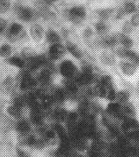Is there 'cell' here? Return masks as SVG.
<instances>
[{
  "label": "cell",
  "mask_w": 139,
  "mask_h": 157,
  "mask_svg": "<svg viewBox=\"0 0 139 157\" xmlns=\"http://www.w3.org/2000/svg\"><path fill=\"white\" fill-rule=\"evenodd\" d=\"M7 112L10 116L15 118V119H20L22 117V108L17 106V105H14V104H12V105L7 107Z\"/></svg>",
  "instance_id": "cb8c5ba5"
},
{
  "label": "cell",
  "mask_w": 139,
  "mask_h": 157,
  "mask_svg": "<svg viewBox=\"0 0 139 157\" xmlns=\"http://www.w3.org/2000/svg\"><path fill=\"white\" fill-rule=\"evenodd\" d=\"M14 11L18 17L23 22H31L35 20L36 16H38L35 10L21 5H17L14 7Z\"/></svg>",
  "instance_id": "3957f363"
},
{
  "label": "cell",
  "mask_w": 139,
  "mask_h": 157,
  "mask_svg": "<svg viewBox=\"0 0 139 157\" xmlns=\"http://www.w3.org/2000/svg\"><path fill=\"white\" fill-rule=\"evenodd\" d=\"M46 42H48V43H51L52 44L55 43H60V42H61V37H60L56 32L53 30V29H48L46 32Z\"/></svg>",
  "instance_id": "603a6c76"
},
{
  "label": "cell",
  "mask_w": 139,
  "mask_h": 157,
  "mask_svg": "<svg viewBox=\"0 0 139 157\" xmlns=\"http://www.w3.org/2000/svg\"><path fill=\"white\" fill-rule=\"evenodd\" d=\"M123 33L125 35L130 34L133 31V25L130 22H125L123 26Z\"/></svg>",
  "instance_id": "ab89813d"
},
{
  "label": "cell",
  "mask_w": 139,
  "mask_h": 157,
  "mask_svg": "<svg viewBox=\"0 0 139 157\" xmlns=\"http://www.w3.org/2000/svg\"><path fill=\"white\" fill-rule=\"evenodd\" d=\"M43 139L46 141V144H53L56 142V133L53 129H45L43 132Z\"/></svg>",
  "instance_id": "44dd1931"
},
{
  "label": "cell",
  "mask_w": 139,
  "mask_h": 157,
  "mask_svg": "<svg viewBox=\"0 0 139 157\" xmlns=\"http://www.w3.org/2000/svg\"><path fill=\"white\" fill-rule=\"evenodd\" d=\"M44 116L43 109H42L41 105L31 109L30 120L32 124L35 125L36 126H42L43 124Z\"/></svg>",
  "instance_id": "ba28073f"
},
{
  "label": "cell",
  "mask_w": 139,
  "mask_h": 157,
  "mask_svg": "<svg viewBox=\"0 0 139 157\" xmlns=\"http://www.w3.org/2000/svg\"><path fill=\"white\" fill-rule=\"evenodd\" d=\"M137 92L139 94V82H138V86H137Z\"/></svg>",
  "instance_id": "7dc6e473"
},
{
  "label": "cell",
  "mask_w": 139,
  "mask_h": 157,
  "mask_svg": "<svg viewBox=\"0 0 139 157\" xmlns=\"http://www.w3.org/2000/svg\"><path fill=\"white\" fill-rule=\"evenodd\" d=\"M17 154H18V157H31L29 153L20 148H17Z\"/></svg>",
  "instance_id": "b9f144b4"
},
{
  "label": "cell",
  "mask_w": 139,
  "mask_h": 157,
  "mask_svg": "<svg viewBox=\"0 0 139 157\" xmlns=\"http://www.w3.org/2000/svg\"><path fill=\"white\" fill-rule=\"evenodd\" d=\"M107 146H108V144L105 141H104L102 139H98L93 140L89 149L95 151L102 152L106 149Z\"/></svg>",
  "instance_id": "7402d4cb"
},
{
  "label": "cell",
  "mask_w": 139,
  "mask_h": 157,
  "mask_svg": "<svg viewBox=\"0 0 139 157\" xmlns=\"http://www.w3.org/2000/svg\"><path fill=\"white\" fill-rule=\"evenodd\" d=\"M10 0H0V14H5L10 8Z\"/></svg>",
  "instance_id": "8d00e7d4"
},
{
  "label": "cell",
  "mask_w": 139,
  "mask_h": 157,
  "mask_svg": "<svg viewBox=\"0 0 139 157\" xmlns=\"http://www.w3.org/2000/svg\"><path fill=\"white\" fill-rule=\"evenodd\" d=\"M123 10L125 11V14H131L136 11L137 8L136 5L133 2H128L124 5Z\"/></svg>",
  "instance_id": "74e56055"
},
{
  "label": "cell",
  "mask_w": 139,
  "mask_h": 157,
  "mask_svg": "<svg viewBox=\"0 0 139 157\" xmlns=\"http://www.w3.org/2000/svg\"><path fill=\"white\" fill-rule=\"evenodd\" d=\"M74 80L80 86H87L92 83L96 80V78L93 72L82 71V73H79L76 75Z\"/></svg>",
  "instance_id": "52a82bcc"
},
{
  "label": "cell",
  "mask_w": 139,
  "mask_h": 157,
  "mask_svg": "<svg viewBox=\"0 0 139 157\" xmlns=\"http://www.w3.org/2000/svg\"><path fill=\"white\" fill-rule=\"evenodd\" d=\"M6 27H7V22L3 18L0 17V34L5 30Z\"/></svg>",
  "instance_id": "ee69618b"
},
{
  "label": "cell",
  "mask_w": 139,
  "mask_h": 157,
  "mask_svg": "<svg viewBox=\"0 0 139 157\" xmlns=\"http://www.w3.org/2000/svg\"><path fill=\"white\" fill-rule=\"evenodd\" d=\"M122 111L126 117H133L136 113L134 105L128 102L122 105Z\"/></svg>",
  "instance_id": "484cf974"
},
{
  "label": "cell",
  "mask_w": 139,
  "mask_h": 157,
  "mask_svg": "<svg viewBox=\"0 0 139 157\" xmlns=\"http://www.w3.org/2000/svg\"><path fill=\"white\" fill-rule=\"evenodd\" d=\"M125 12L124 11L123 8H121V9H120L117 12V14H116V17L117 19H121L123 18V17L125 15Z\"/></svg>",
  "instance_id": "f6af8a7d"
},
{
  "label": "cell",
  "mask_w": 139,
  "mask_h": 157,
  "mask_svg": "<svg viewBox=\"0 0 139 157\" xmlns=\"http://www.w3.org/2000/svg\"><path fill=\"white\" fill-rule=\"evenodd\" d=\"M53 76V70L50 65V63L44 67L41 71L40 72L38 77V81L40 82L42 86H48L50 85L52 80Z\"/></svg>",
  "instance_id": "9c48e42d"
},
{
  "label": "cell",
  "mask_w": 139,
  "mask_h": 157,
  "mask_svg": "<svg viewBox=\"0 0 139 157\" xmlns=\"http://www.w3.org/2000/svg\"><path fill=\"white\" fill-rule=\"evenodd\" d=\"M130 22H131L133 26H135V27L139 26V13L135 14L132 17Z\"/></svg>",
  "instance_id": "7bdbcfd3"
},
{
  "label": "cell",
  "mask_w": 139,
  "mask_h": 157,
  "mask_svg": "<svg viewBox=\"0 0 139 157\" xmlns=\"http://www.w3.org/2000/svg\"><path fill=\"white\" fill-rule=\"evenodd\" d=\"M95 29L97 33L100 35H104L108 31V26L104 23L103 21H100L98 22L95 25Z\"/></svg>",
  "instance_id": "d6a6232c"
},
{
  "label": "cell",
  "mask_w": 139,
  "mask_h": 157,
  "mask_svg": "<svg viewBox=\"0 0 139 157\" xmlns=\"http://www.w3.org/2000/svg\"><path fill=\"white\" fill-rule=\"evenodd\" d=\"M117 55L121 58H126L130 60V63L136 66L139 65V55L134 51H132L125 48H119L117 50Z\"/></svg>",
  "instance_id": "8992f818"
},
{
  "label": "cell",
  "mask_w": 139,
  "mask_h": 157,
  "mask_svg": "<svg viewBox=\"0 0 139 157\" xmlns=\"http://www.w3.org/2000/svg\"><path fill=\"white\" fill-rule=\"evenodd\" d=\"M63 88L67 93L68 97H75L78 94L79 87L75 80L66 78L63 81Z\"/></svg>",
  "instance_id": "7c38bea8"
},
{
  "label": "cell",
  "mask_w": 139,
  "mask_h": 157,
  "mask_svg": "<svg viewBox=\"0 0 139 157\" xmlns=\"http://www.w3.org/2000/svg\"><path fill=\"white\" fill-rule=\"evenodd\" d=\"M70 141H71L72 147L77 151H83L87 150L88 148L87 139L81 135H75L70 137Z\"/></svg>",
  "instance_id": "8fae6325"
},
{
  "label": "cell",
  "mask_w": 139,
  "mask_h": 157,
  "mask_svg": "<svg viewBox=\"0 0 139 157\" xmlns=\"http://www.w3.org/2000/svg\"><path fill=\"white\" fill-rule=\"evenodd\" d=\"M52 95L55 103H61L66 101V99L68 98L67 93L63 88H55L52 90V93H51Z\"/></svg>",
  "instance_id": "2e32d148"
},
{
  "label": "cell",
  "mask_w": 139,
  "mask_h": 157,
  "mask_svg": "<svg viewBox=\"0 0 139 157\" xmlns=\"http://www.w3.org/2000/svg\"><path fill=\"white\" fill-rule=\"evenodd\" d=\"M114 37L116 39V41L117 43L121 44L123 46V48L129 49L131 48L133 44V42L130 38L126 35L125 34L123 33H117L115 34Z\"/></svg>",
  "instance_id": "ac0fdd59"
},
{
  "label": "cell",
  "mask_w": 139,
  "mask_h": 157,
  "mask_svg": "<svg viewBox=\"0 0 139 157\" xmlns=\"http://www.w3.org/2000/svg\"><path fill=\"white\" fill-rule=\"evenodd\" d=\"M23 27L19 23L14 22L10 25L7 32V37L10 41H16L23 36Z\"/></svg>",
  "instance_id": "5b68a950"
},
{
  "label": "cell",
  "mask_w": 139,
  "mask_h": 157,
  "mask_svg": "<svg viewBox=\"0 0 139 157\" xmlns=\"http://www.w3.org/2000/svg\"><path fill=\"white\" fill-rule=\"evenodd\" d=\"M22 58L24 59V60H27L30 59L34 58V57L37 56L35 51L31 48H25L22 50Z\"/></svg>",
  "instance_id": "f546056e"
},
{
  "label": "cell",
  "mask_w": 139,
  "mask_h": 157,
  "mask_svg": "<svg viewBox=\"0 0 139 157\" xmlns=\"http://www.w3.org/2000/svg\"><path fill=\"white\" fill-rule=\"evenodd\" d=\"M38 83V80L33 78L30 74L29 71H25L20 73V88L21 90L27 91L33 90L35 88Z\"/></svg>",
  "instance_id": "6da1fadb"
},
{
  "label": "cell",
  "mask_w": 139,
  "mask_h": 157,
  "mask_svg": "<svg viewBox=\"0 0 139 157\" xmlns=\"http://www.w3.org/2000/svg\"><path fill=\"white\" fill-rule=\"evenodd\" d=\"M100 84H101L102 86L108 90L111 88H113V80L110 75H104L100 78Z\"/></svg>",
  "instance_id": "1f68e13d"
},
{
  "label": "cell",
  "mask_w": 139,
  "mask_h": 157,
  "mask_svg": "<svg viewBox=\"0 0 139 157\" xmlns=\"http://www.w3.org/2000/svg\"><path fill=\"white\" fill-rule=\"evenodd\" d=\"M16 131L20 133V135L29 133L31 130V124L27 120H20L15 124Z\"/></svg>",
  "instance_id": "d6986e66"
},
{
  "label": "cell",
  "mask_w": 139,
  "mask_h": 157,
  "mask_svg": "<svg viewBox=\"0 0 139 157\" xmlns=\"http://www.w3.org/2000/svg\"><path fill=\"white\" fill-rule=\"evenodd\" d=\"M12 126L11 121L8 118H4L0 120V131L6 132Z\"/></svg>",
  "instance_id": "d590c367"
},
{
  "label": "cell",
  "mask_w": 139,
  "mask_h": 157,
  "mask_svg": "<svg viewBox=\"0 0 139 157\" xmlns=\"http://www.w3.org/2000/svg\"><path fill=\"white\" fill-rule=\"evenodd\" d=\"M12 53V48L10 44H4L0 46V56L2 58H9Z\"/></svg>",
  "instance_id": "836d02e7"
},
{
  "label": "cell",
  "mask_w": 139,
  "mask_h": 157,
  "mask_svg": "<svg viewBox=\"0 0 139 157\" xmlns=\"http://www.w3.org/2000/svg\"><path fill=\"white\" fill-rule=\"evenodd\" d=\"M66 49L68 52L76 59H80L82 56V50L78 48L76 44L72 43V42H68L66 44Z\"/></svg>",
  "instance_id": "d4e9b609"
},
{
  "label": "cell",
  "mask_w": 139,
  "mask_h": 157,
  "mask_svg": "<svg viewBox=\"0 0 139 157\" xmlns=\"http://www.w3.org/2000/svg\"><path fill=\"white\" fill-rule=\"evenodd\" d=\"M1 109H2V106H1V105H0V112H1Z\"/></svg>",
  "instance_id": "c3c4849f"
},
{
  "label": "cell",
  "mask_w": 139,
  "mask_h": 157,
  "mask_svg": "<svg viewBox=\"0 0 139 157\" xmlns=\"http://www.w3.org/2000/svg\"><path fill=\"white\" fill-rule=\"evenodd\" d=\"M47 2H53L57 1V0H46Z\"/></svg>",
  "instance_id": "bcb514c9"
},
{
  "label": "cell",
  "mask_w": 139,
  "mask_h": 157,
  "mask_svg": "<svg viewBox=\"0 0 139 157\" xmlns=\"http://www.w3.org/2000/svg\"><path fill=\"white\" fill-rule=\"evenodd\" d=\"M66 49L60 43L53 44L48 50V58L52 60H58L65 55Z\"/></svg>",
  "instance_id": "30bf717a"
},
{
  "label": "cell",
  "mask_w": 139,
  "mask_h": 157,
  "mask_svg": "<svg viewBox=\"0 0 139 157\" xmlns=\"http://www.w3.org/2000/svg\"><path fill=\"white\" fill-rule=\"evenodd\" d=\"M87 16V12L82 6H75L71 8L67 12L68 20L72 22L78 24L82 22Z\"/></svg>",
  "instance_id": "277c9868"
},
{
  "label": "cell",
  "mask_w": 139,
  "mask_h": 157,
  "mask_svg": "<svg viewBox=\"0 0 139 157\" xmlns=\"http://www.w3.org/2000/svg\"><path fill=\"white\" fill-rule=\"evenodd\" d=\"M59 72L63 77L68 79L75 78L79 73L75 64L72 61L68 60H64L61 63L59 66Z\"/></svg>",
  "instance_id": "7a4b0ae2"
},
{
  "label": "cell",
  "mask_w": 139,
  "mask_h": 157,
  "mask_svg": "<svg viewBox=\"0 0 139 157\" xmlns=\"http://www.w3.org/2000/svg\"><path fill=\"white\" fill-rule=\"evenodd\" d=\"M30 33L32 38L34 41L36 42H40L43 37L44 30L41 25L38 24H34L32 25L31 29H30Z\"/></svg>",
  "instance_id": "9a60e30c"
},
{
  "label": "cell",
  "mask_w": 139,
  "mask_h": 157,
  "mask_svg": "<svg viewBox=\"0 0 139 157\" xmlns=\"http://www.w3.org/2000/svg\"><path fill=\"white\" fill-rule=\"evenodd\" d=\"M78 113L82 118L87 117V116L92 114L90 102L86 98H83L81 100L78 106Z\"/></svg>",
  "instance_id": "4fadbf2b"
},
{
  "label": "cell",
  "mask_w": 139,
  "mask_h": 157,
  "mask_svg": "<svg viewBox=\"0 0 139 157\" xmlns=\"http://www.w3.org/2000/svg\"><path fill=\"white\" fill-rule=\"evenodd\" d=\"M101 62L104 65H114L115 62L114 56L112 54L108 53V52H103L101 56Z\"/></svg>",
  "instance_id": "4dcf8cb0"
},
{
  "label": "cell",
  "mask_w": 139,
  "mask_h": 157,
  "mask_svg": "<svg viewBox=\"0 0 139 157\" xmlns=\"http://www.w3.org/2000/svg\"><path fill=\"white\" fill-rule=\"evenodd\" d=\"M68 112L65 109L61 107H58L53 112V117L58 122H63L66 121Z\"/></svg>",
  "instance_id": "ffe728a7"
},
{
  "label": "cell",
  "mask_w": 139,
  "mask_h": 157,
  "mask_svg": "<svg viewBox=\"0 0 139 157\" xmlns=\"http://www.w3.org/2000/svg\"><path fill=\"white\" fill-rule=\"evenodd\" d=\"M116 91H115L114 88H111L108 90V93H107L106 98L109 101H113L116 98Z\"/></svg>",
  "instance_id": "f35d334b"
},
{
  "label": "cell",
  "mask_w": 139,
  "mask_h": 157,
  "mask_svg": "<svg viewBox=\"0 0 139 157\" xmlns=\"http://www.w3.org/2000/svg\"><path fill=\"white\" fill-rule=\"evenodd\" d=\"M12 86H13V78L10 76H8L4 80L1 85V87H0V89L3 93H8L12 90Z\"/></svg>",
  "instance_id": "83f0119b"
},
{
  "label": "cell",
  "mask_w": 139,
  "mask_h": 157,
  "mask_svg": "<svg viewBox=\"0 0 139 157\" xmlns=\"http://www.w3.org/2000/svg\"><path fill=\"white\" fill-rule=\"evenodd\" d=\"M53 129L55 131V132L56 133L57 136L59 138L60 142L70 141V138L69 135H68V133L61 124H60L59 123H56V124L53 125Z\"/></svg>",
  "instance_id": "5bb4252c"
},
{
  "label": "cell",
  "mask_w": 139,
  "mask_h": 157,
  "mask_svg": "<svg viewBox=\"0 0 139 157\" xmlns=\"http://www.w3.org/2000/svg\"><path fill=\"white\" fill-rule=\"evenodd\" d=\"M130 98V93L127 90H121L116 93V100L117 103L123 104L128 102Z\"/></svg>",
  "instance_id": "f1b7e54d"
},
{
  "label": "cell",
  "mask_w": 139,
  "mask_h": 157,
  "mask_svg": "<svg viewBox=\"0 0 139 157\" xmlns=\"http://www.w3.org/2000/svg\"><path fill=\"white\" fill-rule=\"evenodd\" d=\"M113 10L112 9H102L100 10L97 12L98 16L100 17V18L102 20H105L107 19H108L111 16V14L112 13Z\"/></svg>",
  "instance_id": "e575fe53"
},
{
  "label": "cell",
  "mask_w": 139,
  "mask_h": 157,
  "mask_svg": "<svg viewBox=\"0 0 139 157\" xmlns=\"http://www.w3.org/2000/svg\"><path fill=\"white\" fill-rule=\"evenodd\" d=\"M93 35V31L90 27H87L83 33V37L86 40H89Z\"/></svg>",
  "instance_id": "60d3db41"
},
{
  "label": "cell",
  "mask_w": 139,
  "mask_h": 157,
  "mask_svg": "<svg viewBox=\"0 0 139 157\" xmlns=\"http://www.w3.org/2000/svg\"><path fill=\"white\" fill-rule=\"evenodd\" d=\"M120 67L124 75L127 76L133 75L136 71V65L133 64L130 62H125L122 61L120 63Z\"/></svg>",
  "instance_id": "e0dca14e"
},
{
  "label": "cell",
  "mask_w": 139,
  "mask_h": 157,
  "mask_svg": "<svg viewBox=\"0 0 139 157\" xmlns=\"http://www.w3.org/2000/svg\"><path fill=\"white\" fill-rule=\"evenodd\" d=\"M7 62L10 65L18 67V68L23 69L25 67V62L22 58H20L18 56H12L8 58Z\"/></svg>",
  "instance_id": "4316f807"
}]
</instances>
